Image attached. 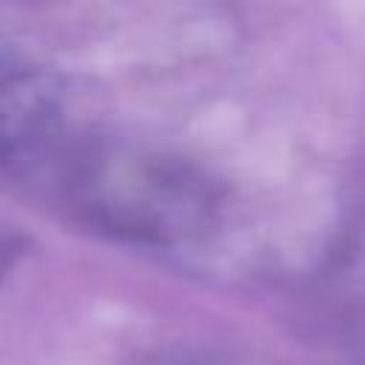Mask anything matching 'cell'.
<instances>
[{"label":"cell","instance_id":"1","mask_svg":"<svg viewBox=\"0 0 365 365\" xmlns=\"http://www.w3.org/2000/svg\"><path fill=\"white\" fill-rule=\"evenodd\" d=\"M46 111V100L29 74L0 60V151L26 137Z\"/></svg>","mask_w":365,"mask_h":365}]
</instances>
